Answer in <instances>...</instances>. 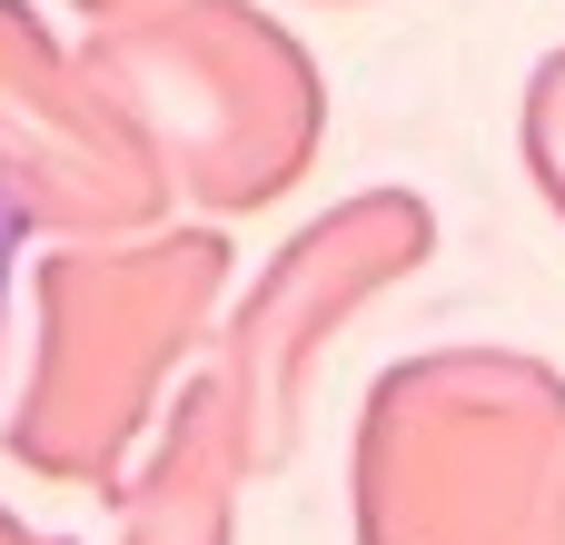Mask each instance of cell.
Wrapping results in <instances>:
<instances>
[{
  "instance_id": "obj_1",
  "label": "cell",
  "mask_w": 565,
  "mask_h": 545,
  "mask_svg": "<svg viewBox=\"0 0 565 545\" xmlns=\"http://www.w3.org/2000/svg\"><path fill=\"white\" fill-rule=\"evenodd\" d=\"M10 248H20V218L0 209V298H10Z\"/></svg>"
}]
</instances>
